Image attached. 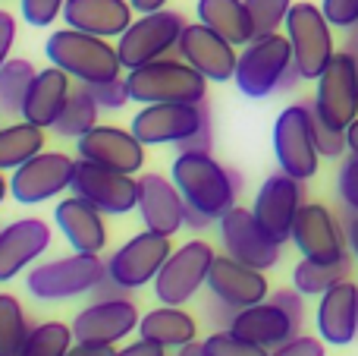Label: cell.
<instances>
[{"mask_svg": "<svg viewBox=\"0 0 358 356\" xmlns=\"http://www.w3.org/2000/svg\"><path fill=\"white\" fill-rule=\"evenodd\" d=\"M170 177L182 193L185 205L198 208L214 221H220L236 205V196L242 189V177L214 161L210 151H179Z\"/></svg>", "mask_w": 358, "mask_h": 356, "instance_id": "6da1fadb", "label": "cell"}, {"mask_svg": "<svg viewBox=\"0 0 358 356\" xmlns=\"http://www.w3.org/2000/svg\"><path fill=\"white\" fill-rule=\"evenodd\" d=\"M44 54L54 67L66 69L76 82H85V85L117 79L120 69H123L117 44H110L107 38L88 35V32L69 29V25L50 32L48 41H44Z\"/></svg>", "mask_w": 358, "mask_h": 356, "instance_id": "7a4b0ae2", "label": "cell"}, {"mask_svg": "<svg viewBox=\"0 0 358 356\" xmlns=\"http://www.w3.org/2000/svg\"><path fill=\"white\" fill-rule=\"evenodd\" d=\"M129 95L138 104H201L208 98V76H201L182 57H161L126 76Z\"/></svg>", "mask_w": 358, "mask_h": 356, "instance_id": "3957f363", "label": "cell"}, {"mask_svg": "<svg viewBox=\"0 0 358 356\" xmlns=\"http://www.w3.org/2000/svg\"><path fill=\"white\" fill-rule=\"evenodd\" d=\"M107 278V262L92 252H73V256L41 262L25 275V287L41 303L76 300V296L94 294L101 281Z\"/></svg>", "mask_w": 358, "mask_h": 356, "instance_id": "277c9868", "label": "cell"}, {"mask_svg": "<svg viewBox=\"0 0 358 356\" xmlns=\"http://www.w3.org/2000/svg\"><path fill=\"white\" fill-rule=\"evenodd\" d=\"M273 155L283 174L296 177V180H311L321 164V151H317L315 139V111L305 101L283 107L273 123Z\"/></svg>", "mask_w": 358, "mask_h": 356, "instance_id": "5b68a950", "label": "cell"}, {"mask_svg": "<svg viewBox=\"0 0 358 356\" xmlns=\"http://www.w3.org/2000/svg\"><path fill=\"white\" fill-rule=\"evenodd\" d=\"M296 67L292 60V44L286 35H258L245 44L236 63V85L245 98H267L280 92V82L289 69Z\"/></svg>", "mask_w": 358, "mask_h": 356, "instance_id": "8992f818", "label": "cell"}, {"mask_svg": "<svg viewBox=\"0 0 358 356\" xmlns=\"http://www.w3.org/2000/svg\"><path fill=\"white\" fill-rule=\"evenodd\" d=\"M286 38L292 44V60L302 79H317L334 60V25L324 16L321 6L299 0L286 16Z\"/></svg>", "mask_w": 358, "mask_h": 356, "instance_id": "52a82bcc", "label": "cell"}, {"mask_svg": "<svg viewBox=\"0 0 358 356\" xmlns=\"http://www.w3.org/2000/svg\"><path fill=\"white\" fill-rule=\"evenodd\" d=\"M182 29L185 19L176 10L142 13L138 19H132V25L117 41V54L123 60V69H136L151 60L170 57V50H176Z\"/></svg>", "mask_w": 358, "mask_h": 356, "instance_id": "ba28073f", "label": "cell"}, {"mask_svg": "<svg viewBox=\"0 0 358 356\" xmlns=\"http://www.w3.org/2000/svg\"><path fill=\"white\" fill-rule=\"evenodd\" d=\"M214 259H217V252L204 240L182 243L167 259L161 275L155 278V296L164 306H185L189 300L198 296V290L208 287V275H210Z\"/></svg>", "mask_w": 358, "mask_h": 356, "instance_id": "9c48e42d", "label": "cell"}, {"mask_svg": "<svg viewBox=\"0 0 358 356\" xmlns=\"http://www.w3.org/2000/svg\"><path fill=\"white\" fill-rule=\"evenodd\" d=\"M311 111L336 130H349L358 117V69L346 50H336L334 60L317 76Z\"/></svg>", "mask_w": 358, "mask_h": 356, "instance_id": "30bf717a", "label": "cell"}, {"mask_svg": "<svg viewBox=\"0 0 358 356\" xmlns=\"http://www.w3.org/2000/svg\"><path fill=\"white\" fill-rule=\"evenodd\" d=\"M76 164L79 161L69 158L66 151H38L31 161L13 170L10 196L19 205H41L73 186Z\"/></svg>", "mask_w": 358, "mask_h": 356, "instance_id": "8fae6325", "label": "cell"}, {"mask_svg": "<svg viewBox=\"0 0 358 356\" xmlns=\"http://www.w3.org/2000/svg\"><path fill=\"white\" fill-rule=\"evenodd\" d=\"M173 256L170 249V237L155 231H142L132 240H126L110 259H107V278L126 290H138L145 284H155L167 259Z\"/></svg>", "mask_w": 358, "mask_h": 356, "instance_id": "7c38bea8", "label": "cell"}, {"mask_svg": "<svg viewBox=\"0 0 358 356\" xmlns=\"http://www.w3.org/2000/svg\"><path fill=\"white\" fill-rule=\"evenodd\" d=\"M73 193L88 199L104 214H129L138 208L136 174H123V170L104 167V164L85 161V158H79V164H76Z\"/></svg>", "mask_w": 358, "mask_h": 356, "instance_id": "4fadbf2b", "label": "cell"}, {"mask_svg": "<svg viewBox=\"0 0 358 356\" xmlns=\"http://www.w3.org/2000/svg\"><path fill=\"white\" fill-rule=\"evenodd\" d=\"M220 240L227 256L239 259V262L252 265L258 271H271L283 256V243L267 237L252 208H239V205L229 208L220 218Z\"/></svg>", "mask_w": 358, "mask_h": 356, "instance_id": "5bb4252c", "label": "cell"}, {"mask_svg": "<svg viewBox=\"0 0 358 356\" xmlns=\"http://www.w3.org/2000/svg\"><path fill=\"white\" fill-rule=\"evenodd\" d=\"M305 205V189L302 180L289 174H271L261 183L258 196H255V218L264 227L267 237H273L277 243H289L292 240V224H296L299 208Z\"/></svg>", "mask_w": 358, "mask_h": 356, "instance_id": "9a60e30c", "label": "cell"}, {"mask_svg": "<svg viewBox=\"0 0 358 356\" xmlns=\"http://www.w3.org/2000/svg\"><path fill=\"white\" fill-rule=\"evenodd\" d=\"M176 54L182 57L185 63H192L201 76H208V82L236 79V63H239L236 44L227 41L220 32H214L204 22L185 25L182 35H179Z\"/></svg>", "mask_w": 358, "mask_h": 356, "instance_id": "2e32d148", "label": "cell"}, {"mask_svg": "<svg viewBox=\"0 0 358 356\" xmlns=\"http://www.w3.org/2000/svg\"><path fill=\"white\" fill-rule=\"evenodd\" d=\"M138 306L129 296H117V300H94L73 319V338L79 344H120L138 331Z\"/></svg>", "mask_w": 358, "mask_h": 356, "instance_id": "e0dca14e", "label": "cell"}, {"mask_svg": "<svg viewBox=\"0 0 358 356\" xmlns=\"http://www.w3.org/2000/svg\"><path fill=\"white\" fill-rule=\"evenodd\" d=\"M292 243L302 252V259H317V262H334L343 252H349L346 227L321 202H305L299 208L292 224Z\"/></svg>", "mask_w": 358, "mask_h": 356, "instance_id": "ac0fdd59", "label": "cell"}, {"mask_svg": "<svg viewBox=\"0 0 358 356\" xmlns=\"http://www.w3.org/2000/svg\"><path fill=\"white\" fill-rule=\"evenodd\" d=\"M208 104H142L129 130L145 145H179L201 126Z\"/></svg>", "mask_w": 358, "mask_h": 356, "instance_id": "d6986e66", "label": "cell"}, {"mask_svg": "<svg viewBox=\"0 0 358 356\" xmlns=\"http://www.w3.org/2000/svg\"><path fill=\"white\" fill-rule=\"evenodd\" d=\"M79 158L104 167L123 170V174H138L145 167V142L132 130L120 126H94L82 139H76Z\"/></svg>", "mask_w": 358, "mask_h": 356, "instance_id": "ffe728a7", "label": "cell"}, {"mask_svg": "<svg viewBox=\"0 0 358 356\" xmlns=\"http://www.w3.org/2000/svg\"><path fill=\"white\" fill-rule=\"evenodd\" d=\"M50 227L44 218H19L0 227V284L35 265L50 249Z\"/></svg>", "mask_w": 358, "mask_h": 356, "instance_id": "44dd1931", "label": "cell"}, {"mask_svg": "<svg viewBox=\"0 0 358 356\" xmlns=\"http://www.w3.org/2000/svg\"><path fill=\"white\" fill-rule=\"evenodd\" d=\"M138 214L145 221V231L173 237L185 227V199L173 183V177L142 174L138 177Z\"/></svg>", "mask_w": 358, "mask_h": 356, "instance_id": "7402d4cb", "label": "cell"}, {"mask_svg": "<svg viewBox=\"0 0 358 356\" xmlns=\"http://www.w3.org/2000/svg\"><path fill=\"white\" fill-rule=\"evenodd\" d=\"M208 290L214 296H220L223 303H229L233 309H245L255 303H264L271 296L264 271L252 268V265L239 262L233 256H217L208 275Z\"/></svg>", "mask_w": 358, "mask_h": 356, "instance_id": "603a6c76", "label": "cell"}, {"mask_svg": "<svg viewBox=\"0 0 358 356\" xmlns=\"http://www.w3.org/2000/svg\"><path fill=\"white\" fill-rule=\"evenodd\" d=\"M315 325L317 334L324 338V344L334 347L352 344L358 334V284L340 281L327 294H321Z\"/></svg>", "mask_w": 358, "mask_h": 356, "instance_id": "cb8c5ba5", "label": "cell"}, {"mask_svg": "<svg viewBox=\"0 0 358 356\" xmlns=\"http://www.w3.org/2000/svg\"><path fill=\"white\" fill-rule=\"evenodd\" d=\"M54 221L60 227V233L66 237V243L76 252H92L101 256V249L107 246V224H104V212L94 208L88 199L82 196H69L60 205L54 208Z\"/></svg>", "mask_w": 358, "mask_h": 356, "instance_id": "d4e9b609", "label": "cell"}, {"mask_svg": "<svg viewBox=\"0 0 358 356\" xmlns=\"http://www.w3.org/2000/svg\"><path fill=\"white\" fill-rule=\"evenodd\" d=\"M129 0H66L63 19L69 29L88 32L98 38H120L132 25Z\"/></svg>", "mask_w": 358, "mask_h": 356, "instance_id": "484cf974", "label": "cell"}, {"mask_svg": "<svg viewBox=\"0 0 358 356\" xmlns=\"http://www.w3.org/2000/svg\"><path fill=\"white\" fill-rule=\"evenodd\" d=\"M229 331H236L239 338L252 341V344L258 347H280L283 341L296 338V325H292V319L283 313V309L277 306V303L267 296L264 303H255V306H245L239 309V313L233 315V322H229Z\"/></svg>", "mask_w": 358, "mask_h": 356, "instance_id": "4316f807", "label": "cell"}, {"mask_svg": "<svg viewBox=\"0 0 358 356\" xmlns=\"http://www.w3.org/2000/svg\"><path fill=\"white\" fill-rule=\"evenodd\" d=\"M69 79H73V76H69L66 69L54 67V63H50L48 69H38V76L31 79L29 95H25L22 120L41 126V130L54 126L57 117L63 114V107H66L69 95H73V85H69Z\"/></svg>", "mask_w": 358, "mask_h": 356, "instance_id": "83f0119b", "label": "cell"}, {"mask_svg": "<svg viewBox=\"0 0 358 356\" xmlns=\"http://www.w3.org/2000/svg\"><path fill=\"white\" fill-rule=\"evenodd\" d=\"M198 331V322L195 315H189L182 306H164L161 309H151V313L142 315L138 322V338H148L161 347H185L195 341Z\"/></svg>", "mask_w": 358, "mask_h": 356, "instance_id": "f1b7e54d", "label": "cell"}, {"mask_svg": "<svg viewBox=\"0 0 358 356\" xmlns=\"http://www.w3.org/2000/svg\"><path fill=\"white\" fill-rule=\"evenodd\" d=\"M195 13L198 22L210 25L233 44H248L255 38V22L245 0H198Z\"/></svg>", "mask_w": 358, "mask_h": 356, "instance_id": "f546056e", "label": "cell"}, {"mask_svg": "<svg viewBox=\"0 0 358 356\" xmlns=\"http://www.w3.org/2000/svg\"><path fill=\"white\" fill-rule=\"evenodd\" d=\"M352 252H343L334 262H317V259H302V262L292 268V287L302 290L305 296H321L327 294L334 284L349 281L352 275Z\"/></svg>", "mask_w": 358, "mask_h": 356, "instance_id": "4dcf8cb0", "label": "cell"}, {"mask_svg": "<svg viewBox=\"0 0 358 356\" xmlns=\"http://www.w3.org/2000/svg\"><path fill=\"white\" fill-rule=\"evenodd\" d=\"M44 151V130L29 120L0 126V170H16Z\"/></svg>", "mask_w": 358, "mask_h": 356, "instance_id": "1f68e13d", "label": "cell"}, {"mask_svg": "<svg viewBox=\"0 0 358 356\" xmlns=\"http://www.w3.org/2000/svg\"><path fill=\"white\" fill-rule=\"evenodd\" d=\"M98 114H101V104L94 101L92 88H88L85 82H79V85H73V95H69L66 107H63V114L57 117V123L50 126V130L60 139H82L88 130L98 126Z\"/></svg>", "mask_w": 358, "mask_h": 356, "instance_id": "d6a6232c", "label": "cell"}, {"mask_svg": "<svg viewBox=\"0 0 358 356\" xmlns=\"http://www.w3.org/2000/svg\"><path fill=\"white\" fill-rule=\"evenodd\" d=\"M38 76L35 63L25 60V57H10V60L0 67V114L6 117H22V104L25 95L31 88V79Z\"/></svg>", "mask_w": 358, "mask_h": 356, "instance_id": "836d02e7", "label": "cell"}, {"mask_svg": "<svg viewBox=\"0 0 358 356\" xmlns=\"http://www.w3.org/2000/svg\"><path fill=\"white\" fill-rule=\"evenodd\" d=\"M29 322H25V309L13 294H0V353L19 356L29 341Z\"/></svg>", "mask_w": 358, "mask_h": 356, "instance_id": "e575fe53", "label": "cell"}, {"mask_svg": "<svg viewBox=\"0 0 358 356\" xmlns=\"http://www.w3.org/2000/svg\"><path fill=\"white\" fill-rule=\"evenodd\" d=\"M73 344L76 338L69 325H63V322H41L38 328L29 331V341H25L19 356H66Z\"/></svg>", "mask_w": 358, "mask_h": 356, "instance_id": "d590c367", "label": "cell"}, {"mask_svg": "<svg viewBox=\"0 0 358 356\" xmlns=\"http://www.w3.org/2000/svg\"><path fill=\"white\" fill-rule=\"evenodd\" d=\"M245 6L252 13L255 38H258V35H273V32H280V25H286L292 0H245Z\"/></svg>", "mask_w": 358, "mask_h": 356, "instance_id": "8d00e7d4", "label": "cell"}, {"mask_svg": "<svg viewBox=\"0 0 358 356\" xmlns=\"http://www.w3.org/2000/svg\"><path fill=\"white\" fill-rule=\"evenodd\" d=\"M204 350H208V356H271L267 347L252 344V341L239 338V334L229 331V328H217V331L204 341Z\"/></svg>", "mask_w": 358, "mask_h": 356, "instance_id": "74e56055", "label": "cell"}, {"mask_svg": "<svg viewBox=\"0 0 358 356\" xmlns=\"http://www.w3.org/2000/svg\"><path fill=\"white\" fill-rule=\"evenodd\" d=\"M336 196L349 214H358V151H349L336 170Z\"/></svg>", "mask_w": 358, "mask_h": 356, "instance_id": "f35d334b", "label": "cell"}, {"mask_svg": "<svg viewBox=\"0 0 358 356\" xmlns=\"http://www.w3.org/2000/svg\"><path fill=\"white\" fill-rule=\"evenodd\" d=\"M315 139H317V151H321V158H330V161H343V158L349 155L346 130H336V126L324 123L321 117H315Z\"/></svg>", "mask_w": 358, "mask_h": 356, "instance_id": "ab89813d", "label": "cell"}, {"mask_svg": "<svg viewBox=\"0 0 358 356\" xmlns=\"http://www.w3.org/2000/svg\"><path fill=\"white\" fill-rule=\"evenodd\" d=\"M88 88H92L94 101L101 104V111H123L132 101L126 76H117V79H107V82H94V85H88Z\"/></svg>", "mask_w": 358, "mask_h": 356, "instance_id": "60d3db41", "label": "cell"}, {"mask_svg": "<svg viewBox=\"0 0 358 356\" xmlns=\"http://www.w3.org/2000/svg\"><path fill=\"white\" fill-rule=\"evenodd\" d=\"M63 6L66 0H19V10H22V19L35 29H48L57 19L63 16Z\"/></svg>", "mask_w": 358, "mask_h": 356, "instance_id": "b9f144b4", "label": "cell"}, {"mask_svg": "<svg viewBox=\"0 0 358 356\" xmlns=\"http://www.w3.org/2000/svg\"><path fill=\"white\" fill-rule=\"evenodd\" d=\"M321 10L334 29L349 32L358 25V0H321Z\"/></svg>", "mask_w": 358, "mask_h": 356, "instance_id": "7bdbcfd3", "label": "cell"}, {"mask_svg": "<svg viewBox=\"0 0 358 356\" xmlns=\"http://www.w3.org/2000/svg\"><path fill=\"white\" fill-rule=\"evenodd\" d=\"M271 300L277 303L280 309H283L286 315L292 319V325H296V331H302V322H305V294L296 287H283V290H273Z\"/></svg>", "mask_w": 358, "mask_h": 356, "instance_id": "ee69618b", "label": "cell"}, {"mask_svg": "<svg viewBox=\"0 0 358 356\" xmlns=\"http://www.w3.org/2000/svg\"><path fill=\"white\" fill-rule=\"evenodd\" d=\"M324 338H308V334H296V338L283 341L280 347H273L271 356H324Z\"/></svg>", "mask_w": 358, "mask_h": 356, "instance_id": "f6af8a7d", "label": "cell"}, {"mask_svg": "<svg viewBox=\"0 0 358 356\" xmlns=\"http://www.w3.org/2000/svg\"><path fill=\"white\" fill-rule=\"evenodd\" d=\"M210 145H214V130H210V114H204L201 126H198L185 142H179L176 149L179 151H210Z\"/></svg>", "mask_w": 358, "mask_h": 356, "instance_id": "bcb514c9", "label": "cell"}, {"mask_svg": "<svg viewBox=\"0 0 358 356\" xmlns=\"http://www.w3.org/2000/svg\"><path fill=\"white\" fill-rule=\"evenodd\" d=\"M13 41H16V16L6 10H0V67L10 60Z\"/></svg>", "mask_w": 358, "mask_h": 356, "instance_id": "7dc6e473", "label": "cell"}, {"mask_svg": "<svg viewBox=\"0 0 358 356\" xmlns=\"http://www.w3.org/2000/svg\"><path fill=\"white\" fill-rule=\"evenodd\" d=\"M204 313H208V319L214 322V325H227V328H229V322H233V315L239 313V309H233L229 303H223L220 296L210 294L208 303H204Z\"/></svg>", "mask_w": 358, "mask_h": 356, "instance_id": "c3c4849f", "label": "cell"}, {"mask_svg": "<svg viewBox=\"0 0 358 356\" xmlns=\"http://www.w3.org/2000/svg\"><path fill=\"white\" fill-rule=\"evenodd\" d=\"M117 356H167V347L155 344V341H148V338H138L136 344L123 347Z\"/></svg>", "mask_w": 358, "mask_h": 356, "instance_id": "681fc988", "label": "cell"}, {"mask_svg": "<svg viewBox=\"0 0 358 356\" xmlns=\"http://www.w3.org/2000/svg\"><path fill=\"white\" fill-rule=\"evenodd\" d=\"M94 300H117V296H132V290H126V287H120L113 278H104V281L94 287Z\"/></svg>", "mask_w": 358, "mask_h": 356, "instance_id": "f907efd6", "label": "cell"}, {"mask_svg": "<svg viewBox=\"0 0 358 356\" xmlns=\"http://www.w3.org/2000/svg\"><path fill=\"white\" fill-rule=\"evenodd\" d=\"M66 356H117V350H113V344H79L76 341Z\"/></svg>", "mask_w": 358, "mask_h": 356, "instance_id": "816d5d0a", "label": "cell"}, {"mask_svg": "<svg viewBox=\"0 0 358 356\" xmlns=\"http://www.w3.org/2000/svg\"><path fill=\"white\" fill-rule=\"evenodd\" d=\"M210 224H214V218H208L204 212H198V208L185 205V227H192V231H208Z\"/></svg>", "mask_w": 358, "mask_h": 356, "instance_id": "f5cc1de1", "label": "cell"}, {"mask_svg": "<svg viewBox=\"0 0 358 356\" xmlns=\"http://www.w3.org/2000/svg\"><path fill=\"white\" fill-rule=\"evenodd\" d=\"M346 243H349V252L358 259V214H349L346 221Z\"/></svg>", "mask_w": 358, "mask_h": 356, "instance_id": "db71d44e", "label": "cell"}, {"mask_svg": "<svg viewBox=\"0 0 358 356\" xmlns=\"http://www.w3.org/2000/svg\"><path fill=\"white\" fill-rule=\"evenodd\" d=\"M132 10L136 13H157V10H167V0H129Z\"/></svg>", "mask_w": 358, "mask_h": 356, "instance_id": "11a10c76", "label": "cell"}, {"mask_svg": "<svg viewBox=\"0 0 358 356\" xmlns=\"http://www.w3.org/2000/svg\"><path fill=\"white\" fill-rule=\"evenodd\" d=\"M343 50L352 57V63H355V69H358V25L346 32V44H343Z\"/></svg>", "mask_w": 358, "mask_h": 356, "instance_id": "9f6ffc18", "label": "cell"}, {"mask_svg": "<svg viewBox=\"0 0 358 356\" xmlns=\"http://www.w3.org/2000/svg\"><path fill=\"white\" fill-rule=\"evenodd\" d=\"M176 356H208V350H204V344H195V341H192V344L179 347Z\"/></svg>", "mask_w": 358, "mask_h": 356, "instance_id": "6f0895ef", "label": "cell"}, {"mask_svg": "<svg viewBox=\"0 0 358 356\" xmlns=\"http://www.w3.org/2000/svg\"><path fill=\"white\" fill-rule=\"evenodd\" d=\"M346 139H349V151H358V117L352 120V126L346 130Z\"/></svg>", "mask_w": 358, "mask_h": 356, "instance_id": "680465c9", "label": "cell"}, {"mask_svg": "<svg viewBox=\"0 0 358 356\" xmlns=\"http://www.w3.org/2000/svg\"><path fill=\"white\" fill-rule=\"evenodd\" d=\"M10 196V183H6V177L0 174V205H3V199Z\"/></svg>", "mask_w": 358, "mask_h": 356, "instance_id": "91938a15", "label": "cell"}, {"mask_svg": "<svg viewBox=\"0 0 358 356\" xmlns=\"http://www.w3.org/2000/svg\"><path fill=\"white\" fill-rule=\"evenodd\" d=\"M0 356H6V353H0Z\"/></svg>", "mask_w": 358, "mask_h": 356, "instance_id": "94428289", "label": "cell"}]
</instances>
